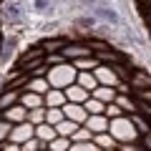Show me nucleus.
<instances>
[{
  "label": "nucleus",
  "instance_id": "nucleus-10",
  "mask_svg": "<svg viewBox=\"0 0 151 151\" xmlns=\"http://www.w3.org/2000/svg\"><path fill=\"white\" fill-rule=\"evenodd\" d=\"M63 93H65V98H68V103H86L88 98H91V91H86V88L78 86V83L68 86Z\"/></svg>",
  "mask_w": 151,
  "mask_h": 151
},
{
  "label": "nucleus",
  "instance_id": "nucleus-36",
  "mask_svg": "<svg viewBox=\"0 0 151 151\" xmlns=\"http://www.w3.org/2000/svg\"><path fill=\"white\" fill-rule=\"evenodd\" d=\"M108 151H121V149H119V146H116V149H108Z\"/></svg>",
  "mask_w": 151,
  "mask_h": 151
},
{
  "label": "nucleus",
  "instance_id": "nucleus-25",
  "mask_svg": "<svg viewBox=\"0 0 151 151\" xmlns=\"http://www.w3.org/2000/svg\"><path fill=\"white\" fill-rule=\"evenodd\" d=\"M83 106H86V111H88V116H96V113H103V111H106V103H101V101H98V98H88V101L86 103H83Z\"/></svg>",
  "mask_w": 151,
  "mask_h": 151
},
{
  "label": "nucleus",
  "instance_id": "nucleus-16",
  "mask_svg": "<svg viewBox=\"0 0 151 151\" xmlns=\"http://www.w3.org/2000/svg\"><path fill=\"white\" fill-rule=\"evenodd\" d=\"M35 139H40L45 146H48L53 139H58V131H55V126H50V124H40V126H35Z\"/></svg>",
  "mask_w": 151,
  "mask_h": 151
},
{
  "label": "nucleus",
  "instance_id": "nucleus-3",
  "mask_svg": "<svg viewBox=\"0 0 151 151\" xmlns=\"http://www.w3.org/2000/svg\"><path fill=\"white\" fill-rule=\"evenodd\" d=\"M93 76H96V81H98V86H111V88H119V83H121V78H119V73H116V68L113 65H106V63H101L96 70H93Z\"/></svg>",
  "mask_w": 151,
  "mask_h": 151
},
{
  "label": "nucleus",
  "instance_id": "nucleus-26",
  "mask_svg": "<svg viewBox=\"0 0 151 151\" xmlns=\"http://www.w3.org/2000/svg\"><path fill=\"white\" fill-rule=\"evenodd\" d=\"M28 121H30L33 126L45 124V106H43V108H33V111H28Z\"/></svg>",
  "mask_w": 151,
  "mask_h": 151
},
{
  "label": "nucleus",
  "instance_id": "nucleus-4",
  "mask_svg": "<svg viewBox=\"0 0 151 151\" xmlns=\"http://www.w3.org/2000/svg\"><path fill=\"white\" fill-rule=\"evenodd\" d=\"M63 53V58L65 60H78V58H88V55H93V50H91V45L88 43H73V40H68L65 43V48L60 50Z\"/></svg>",
  "mask_w": 151,
  "mask_h": 151
},
{
  "label": "nucleus",
  "instance_id": "nucleus-22",
  "mask_svg": "<svg viewBox=\"0 0 151 151\" xmlns=\"http://www.w3.org/2000/svg\"><path fill=\"white\" fill-rule=\"evenodd\" d=\"M73 65L78 70H96L98 65H101V60L96 58V55H88V58H78V60H73Z\"/></svg>",
  "mask_w": 151,
  "mask_h": 151
},
{
  "label": "nucleus",
  "instance_id": "nucleus-1",
  "mask_svg": "<svg viewBox=\"0 0 151 151\" xmlns=\"http://www.w3.org/2000/svg\"><path fill=\"white\" fill-rule=\"evenodd\" d=\"M45 78H48L50 88L65 91L68 86H73V83H76V78H78V68H76L70 60H65V63H60V65H50L48 73H45Z\"/></svg>",
  "mask_w": 151,
  "mask_h": 151
},
{
  "label": "nucleus",
  "instance_id": "nucleus-33",
  "mask_svg": "<svg viewBox=\"0 0 151 151\" xmlns=\"http://www.w3.org/2000/svg\"><path fill=\"white\" fill-rule=\"evenodd\" d=\"M60 63H65V58H63V53H48L45 55V65H60Z\"/></svg>",
  "mask_w": 151,
  "mask_h": 151
},
{
  "label": "nucleus",
  "instance_id": "nucleus-27",
  "mask_svg": "<svg viewBox=\"0 0 151 151\" xmlns=\"http://www.w3.org/2000/svg\"><path fill=\"white\" fill-rule=\"evenodd\" d=\"M70 141L73 144H83V141H93V134L86 129V126H78V131H76L73 136H70Z\"/></svg>",
  "mask_w": 151,
  "mask_h": 151
},
{
  "label": "nucleus",
  "instance_id": "nucleus-13",
  "mask_svg": "<svg viewBox=\"0 0 151 151\" xmlns=\"http://www.w3.org/2000/svg\"><path fill=\"white\" fill-rule=\"evenodd\" d=\"M15 103H20V91H15V88H3L0 91V113L8 111Z\"/></svg>",
  "mask_w": 151,
  "mask_h": 151
},
{
  "label": "nucleus",
  "instance_id": "nucleus-18",
  "mask_svg": "<svg viewBox=\"0 0 151 151\" xmlns=\"http://www.w3.org/2000/svg\"><path fill=\"white\" fill-rule=\"evenodd\" d=\"M91 96L98 98L101 103H113V101H116V96H119V91H116V88H111V86H98Z\"/></svg>",
  "mask_w": 151,
  "mask_h": 151
},
{
  "label": "nucleus",
  "instance_id": "nucleus-20",
  "mask_svg": "<svg viewBox=\"0 0 151 151\" xmlns=\"http://www.w3.org/2000/svg\"><path fill=\"white\" fill-rule=\"evenodd\" d=\"M96 18H101V20H106V23H111V25H121V18H119V13L113 10V8H106V5H101V8H96Z\"/></svg>",
  "mask_w": 151,
  "mask_h": 151
},
{
  "label": "nucleus",
  "instance_id": "nucleus-9",
  "mask_svg": "<svg viewBox=\"0 0 151 151\" xmlns=\"http://www.w3.org/2000/svg\"><path fill=\"white\" fill-rule=\"evenodd\" d=\"M0 116L15 126V124H23V121H28V108L23 106V103H15V106H10L8 111H3Z\"/></svg>",
  "mask_w": 151,
  "mask_h": 151
},
{
  "label": "nucleus",
  "instance_id": "nucleus-30",
  "mask_svg": "<svg viewBox=\"0 0 151 151\" xmlns=\"http://www.w3.org/2000/svg\"><path fill=\"white\" fill-rule=\"evenodd\" d=\"M68 151H101V149H98L93 141H83V144H73V141H70V149Z\"/></svg>",
  "mask_w": 151,
  "mask_h": 151
},
{
  "label": "nucleus",
  "instance_id": "nucleus-31",
  "mask_svg": "<svg viewBox=\"0 0 151 151\" xmlns=\"http://www.w3.org/2000/svg\"><path fill=\"white\" fill-rule=\"evenodd\" d=\"M40 149H48V146H45L40 139H35V136H33L30 141H25V144H23V151H40Z\"/></svg>",
  "mask_w": 151,
  "mask_h": 151
},
{
  "label": "nucleus",
  "instance_id": "nucleus-15",
  "mask_svg": "<svg viewBox=\"0 0 151 151\" xmlns=\"http://www.w3.org/2000/svg\"><path fill=\"white\" fill-rule=\"evenodd\" d=\"M65 103H68V98H65V93L58 91V88H50V91L45 93V108H63Z\"/></svg>",
  "mask_w": 151,
  "mask_h": 151
},
{
  "label": "nucleus",
  "instance_id": "nucleus-21",
  "mask_svg": "<svg viewBox=\"0 0 151 151\" xmlns=\"http://www.w3.org/2000/svg\"><path fill=\"white\" fill-rule=\"evenodd\" d=\"M93 144H96L101 151H108V149H116V146H119V141H116V139L106 131V134H96V136H93Z\"/></svg>",
  "mask_w": 151,
  "mask_h": 151
},
{
  "label": "nucleus",
  "instance_id": "nucleus-29",
  "mask_svg": "<svg viewBox=\"0 0 151 151\" xmlns=\"http://www.w3.org/2000/svg\"><path fill=\"white\" fill-rule=\"evenodd\" d=\"M10 131H13V124H10V121H5L3 116H0V144L10 139Z\"/></svg>",
  "mask_w": 151,
  "mask_h": 151
},
{
  "label": "nucleus",
  "instance_id": "nucleus-28",
  "mask_svg": "<svg viewBox=\"0 0 151 151\" xmlns=\"http://www.w3.org/2000/svg\"><path fill=\"white\" fill-rule=\"evenodd\" d=\"M50 151H68L70 149V139H63V136H58V139H53L48 144Z\"/></svg>",
  "mask_w": 151,
  "mask_h": 151
},
{
  "label": "nucleus",
  "instance_id": "nucleus-14",
  "mask_svg": "<svg viewBox=\"0 0 151 151\" xmlns=\"http://www.w3.org/2000/svg\"><path fill=\"white\" fill-rule=\"evenodd\" d=\"M113 103H119L121 111H124L126 116H131V113H139V103H136V98L131 96V93H119Z\"/></svg>",
  "mask_w": 151,
  "mask_h": 151
},
{
  "label": "nucleus",
  "instance_id": "nucleus-35",
  "mask_svg": "<svg viewBox=\"0 0 151 151\" xmlns=\"http://www.w3.org/2000/svg\"><path fill=\"white\" fill-rule=\"evenodd\" d=\"M119 149L121 151H149V149H144L141 144H119Z\"/></svg>",
  "mask_w": 151,
  "mask_h": 151
},
{
  "label": "nucleus",
  "instance_id": "nucleus-7",
  "mask_svg": "<svg viewBox=\"0 0 151 151\" xmlns=\"http://www.w3.org/2000/svg\"><path fill=\"white\" fill-rule=\"evenodd\" d=\"M63 113H65V119H68V121H73V124H78V126H83L88 121V111H86L83 103H65Z\"/></svg>",
  "mask_w": 151,
  "mask_h": 151
},
{
  "label": "nucleus",
  "instance_id": "nucleus-6",
  "mask_svg": "<svg viewBox=\"0 0 151 151\" xmlns=\"http://www.w3.org/2000/svg\"><path fill=\"white\" fill-rule=\"evenodd\" d=\"M129 86H131V93H136V91H149V88H151V73H149V70H144V68L131 70Z\"/></svg>",
  "mask_w": 151,
  "mask_h": 151
},
{
  "label": "nucleus",
  "instance_id": "nucleus-32",
  "mask_svg": "<svg viewBox=\"0 0 151 151\" xmlns=\"http://www.w3.org/2000/svg\"><path fill=\"white\" fill-rule=\"evenodd\" d=\"M108 116V119H119V116H126L124 111H121V106L119 103H106V111H103Z\"/></svg>",
  "mask_w": 151,
  "mask_h": 151
},
{
  "label": "nucleus",
  "instance_id": "nucleus-2",
  "mask_svg": "<svg viewBox=\"0 0 151 151\" xmlns=\"http://www.w3.org/2000/svg\"><path fill=\"white\" fill-rule=\"evenodd\" d=\"M108 134L119 141V144H139V141H141V134H139V129L134 126L131 116L111 119V124H108Z\"/></svg>",
  "mask_w": 151,
  "mask_h": 151
},
{
  "label": "nucleus",
  "instance_id": "nucleus-5",
  "mask_svg": "<svg viewBox=\"0 0 151 151\" xmlns=\"http://www.w3.org/2000/svg\"><path fill=\"white\" fill-rule=\"evenodd\" d=\"M33 136H35V126L30 124V121H23V124H15L10 131V139L8 141H15V144H25V141H30Z\"/></svg>",
  "mask_w": 151,
  "mask_h": 151
},
{
  "label": "nucleus",
  "instance_id": "nucleus-23",
  "mask_svg": "<svg viewBox=\"0 0 151 151\" xmlns=\"http://www.w3.org/2000/svg\"><path fill=\"white\" fill-rule=\"evenodd\" d=\"M65 121V113H63V108H45V124H50V126H58V124H63Z\"/></svg>",
  "mask_w": 151,
  "mask_h": 151
},
{
  "label": "nucleus",
  "instance_id": "nucleus-11",
  "mask_svg": "<svg viewBox=\"0 0 151 151\" xmlns=\"http://www.w3.org/2000/svg\"><path fill=\"white\" fill-rule=\"evenodd\" d=\"M20 103L28 108V111H33V108H43V106H45V96L33 93V91H25V88H23V91H20Z\"/></svg>",
  "mask_w": 151,
  "mask_h": 151
},
{
  "label": "nucleus",
  "instance_id": "nucleus-12",
  "mask_svg": "<svg viewBox=\"0 0 151 151\" xmlns=\"http://www.w3.org/2000/svg\"><path fill=\"white\" fill-rule=\"evenodd\" d=\"M25 91H33V93H40V96H45V93L50 91V83L45 76H30L25 83Z\"/></svg>",
  "mask_w": 151,
  "mask_h": 151
},
{
  "label": "nucleus",
  "instance_id": "nucleus-37",
  "mask_svg": "<svg viewBox=\"0 0 151 151\" xmlns=\"http://www.w3.org/2000/svg\"><path fill=\"white\" fill-rule=\"evenodd\" d=\"M40 151H50V149H40Z\"/></svg>",
  "mask_w": 151,
  "mask_h": 151
},
{
  "label": "nucleus",
  "instance_id": "nucleus-17",
  "mask_svg": "<svg viewBox=\"0 0 151 151\" xmlns=\"http://www.w3.org/2000/svg\"><path fill=\"white\" fill-rule=\"evenodd\" d=\"M76 83H78V86H83L86 91H91V93L98 88V81H96V76H93V70H78Z\"/></svg>",
  "mask_w": 151,
  "mask_h": 151
},
{
  "label": "nucleus",
  "instance_id": "nucleus-8",
  "mask_svg": "<svg viewBox=\"0 0 151 151\" xmlns=\"http://www.w3.org/2000/svg\"><path fill=\"white\" fill-rule=\"evenodd\" d=\"M108 124H111V119H108L106 113H96V116H88V121H86L83 126L96 136V134H106V131H108Z\"/></svg>",
  "mask_w": 151,
  "mask_h": 151
},
{
  "label": "nucleus",
  "instance_id": "nucleus-24",
  "mask_svg": "<svg viewBox=\"0 0 151 151\" xmlns=\"http://www.w3.org/2000/svg\"><path fill=\"white\" fill-rule=\"evenodd\" d=\"M55 131H58V136H63V139H70V136L78 131V124H73V121H68L65 119L63 124H58L55 126Z\"/></svg>",
  "mask_w": 151,
  "mask_h": 151
},
{
  "label": "nucleus",
  "instance_id": "nucleus-34",
  "mask_svg": "<svg viewBox=\"0 0 151 151\" xmlns=\"http://www.w3.org/2000/svg\"><path fill=\"white\" fill-rule=\"evenodd\" d=\"M0 151H23V146L15 144V141H3L0 144Z\"/></svg>",
  "mask_w": 151,
  "mask_h": 151
},
{
  "label": "nucleus",
  "instance_id": "nucleus-19",
  "mask_svg": "<svg viewBox=\"0 0 151 151\" xmlns=\"http://www.w3.org/2000/svg\"><path fill=\"white\" fill-rule=\"evenodd\" d=\"M65 43H68V38L65 35H60V38H48V40H43V50H45V55L48 53H60V50L65 48Z\"/></svg>",
  "mask_w": 151,
  "mask_h": 151
}]
</instances>
